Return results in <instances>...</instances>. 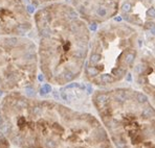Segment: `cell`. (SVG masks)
I'll use <instances>...</instances> for the list:
<instances>
[{"instance_id": "cell-2", "label": "cell", "mask_w": 155, "mask_h": 148, "mask_svg": "<svg viewBox=\"0 0 155 148\" xmlns=\"http://www.w3.org/2000/svg\"><path fill=\"white\" fill-rule=\"evenodd\" d=\"M38 37L39 70L49 85L64 87L83 74L91 31L67 2L43 4L34 15Z\"/></svg>"}, {"instance_id": "cell-9", "label": "cell", "mask_w": 155, "mask_h": 148, "mask_svg": "<svg viewBox=\"0 0 155 148\" xmlns=\"http://www.w3.org/2000/svg\"><path fill=\"white\" fill-rule=\"evenodd\" d=\"M134 85L155 108V54L147 47L140 49L132 70Z\"/></svg>"}, {"instance_id": "cell-7", "label": "cell", "mask_w": 155, "mask_h": 148, "mask_svg": "<svg viewBox=\"0 0 155 148\" xmlns=\"http://www.w3.org/2000/svg\"><path fill=\"white\" fill-rule=\"evenodd\" d=\"M118 16L142 33H155V0H123Z\"/></svg>"}, {"instance_id": "cell-3", "label": "cell", "mask_w": 155, "mask_h": 148, "mask_svg": "<svg viewBox=\"0 0 155 148\" xmlns=\"http://www.w3.org/2000/svg\"><path fill=\"white\" fill-rule=\"evenodd\" d=\"M91 102L115 148H155V108L140 90L97 89Z\"/></svg>"}, {"instance_id": "cell-5", "label": "cell", "mask_w": 155, "mask_h": 148, "mask_svg": "<svg viewBox=\"0 0 155 148\" xmlns=\"http://www.w3.org/2000/svg\"><path fill=\"white\" fill-rule=\"evenodd\" d=\"M37 44L26 37L0 38V93L22 92L37 83Z\"/></svg>"}, {"instance_id": "cell-11", "label": "cell", "mask_w": 155, "mask_h": 148, "mask_svg": "<svg viewBox=\"0 0 155 148\" xmlns=\"http://www.w3.org/2000/svg\"><path fill=\"white\" fill-rule=\"evenodd\" d=\"M0 148H12V144L0 129Z\"/></svg>"}, {"instance_id": "cell-8", "label": "cell", "mask_w": 155, "mask_h": 148, "mask_svg": "<svg viewBox=\"0 0 155 148\" xmlns=\"http://www.w3.org/2000/svg\"><path fill=\"white\" fill-rule=\"evenodd\" d=\"M123 0H70V5L88 25H102L118 15Z\"/></svg>"}, {"instance_id": "cell-1", "label": "cell", "mask_w": 155, "mask_h": 148, "mask_svg": "<svg viewBox=\"0 0 155 148\" xmlns=\"http://www.w3.org/2000/svg\"><path fill=\"white\" fill-rule=\"evenodd\" d=\"M0 129L16 148H115L93 114L22 92L1 99Z\"/></svg>"}, {"instance_id": "cell-12", "label": "cell", "mask_w": 155, "mask_h": 148, "mask_svg": "<svg viewBox=\"0 0 155 148\" xmlns=\"http://www.w3.org/2000/svg\"><path fill=\"white\" fill-rule=\"evenodd\" d=\"M31 3L35 4V5H43V4H46V3H51V2L54 1H59V0H28Z\"/></svg>"}, {"instance_id": "cell-4", "label": "cell", "mask_w": 155, "mask_h": 148, "mask_svg": "<svg viewBox=\"0 0 155 148\" xmlns=\"http://www.w3.org/2000/svg\"><path fill=\"white\" fill-rule=\"evenodd\" d=\"M143 43V33L123 21L100 25L91 37L85 80L97 89L118 87L132 73Z\"/></svg>"}, {"instance_id": "cell-6", "label": "cell", "mask_w": 155, "mask_h": 148, "mask_svg": "<svg viewBox=\"0 0 155 148\" xmlns=\"http://www.w3.org/2000/svg\"><path fill=\"white\" fill-rule=\"evenodd\" d=\"M33 27L25 0H0V38L25 37Z\"/></svg>"}, {"instance_id": "cell-10", "label": "cell", "mask_w": 155, "mask_h": 148, "mask_svg": "<svg viewBox=\"0 0 155 148\" xmlns=\"http://www.w3.org/2000/svg\"><path fill=\"white\" fill-rule=\"evenodd\" d=\"M143 43L146 47L155 54V33H150L149 36H146V38H143Z\"/></svg>"}]
</instances>
